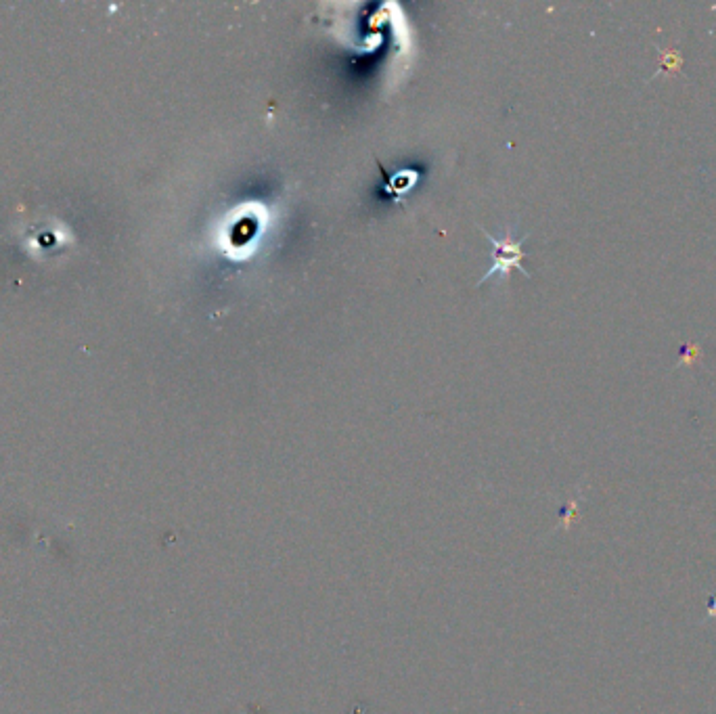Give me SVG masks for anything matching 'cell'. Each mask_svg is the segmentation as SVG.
Returning <instances> with one entry per match:
<instances>
[{
  "label": "cell",
  "mask_w": 716,
  "mask_h": 714,
  "mask_svg": "<svg viewBox=\"0 0 716 714\" xmlns=\"http://www.w3.org/2000/svg\"><path fill=\"white\" fill-rule=\"evenodd\" d=\"M484 237L488 239L490 248H492V252H490V258H492V260H490L488 271H486L484 277L478 281V285H484L488 279L497 277V275L507 277V275L511 273V269H518L522 275L530 277L528 271L524 269V256H526L524 243H526V237L516 239V237H513L511 231H507L501 239L484 231Z\"/></svg>",
  "instance_id": "cell-1"
},
{
  "label": "cell",
  "mask_w": 716,
  "mask_h": 714,
  "mask_svg": "<svg viewBox=\"0 0 716 714\" xmlns=\"http://www.w3.org/2000/svg\"><path fill=\"white\" fill-rule=\"evenodd\" d=\"M260 233H262V218L258 214L243 212L229 222L227 239L237 254H243L245 250L252 248Z\"/></svg>",
  "instance_id": "cell-2"
},
{
  "label": "cell",
  "mask_w": 716,
  "mask_h": 714,
  "mask_svg": "<svg viewBox=\"0 0 716 714\" xmlns=\"http://www.w3.org/2000/svg\"><path fill=\"white\" fill-rule=\"evenodd\" d=\"M693 356H700V348H698V346H687V348L683 350V356H681V363H679V365L689 363V361L693 359Z\"/></svg>",
  "instance_id": "cell-5"
},
{
  "label": "cell",
  "mask_w": 716,
  "mask_h": 714,
  "mask_svg": "<svg viewBox=\"0 0 716 714\" xmlns=\"http://www.w3.org/2000/svg\"><path fill=\"white\" fill-rule=\"evenodd\" d=\"M679 68H681V57H679L675 51H668V53L662 55V68L658 70V74H660V72H666V70L677 72Z\"/></svg>",
  "instance_id": "cell-4"
},
{
  "label": "cell",
  "mask_w": 716,
  "mask_h": 714,
  "mask_svg": "<svg viewBox=\"0 0 716 714\" xmlns=\"http://www.w3.org/2000/svg\"><path fill=\"white\" fill-rule=\"evenodd\" d=\"M415 181H417V174L413 170H400V172L388 176V191L394 197H400L415 185Z\"/></svg>",
  "instance_id": "cell-3"
}]
</instances>
